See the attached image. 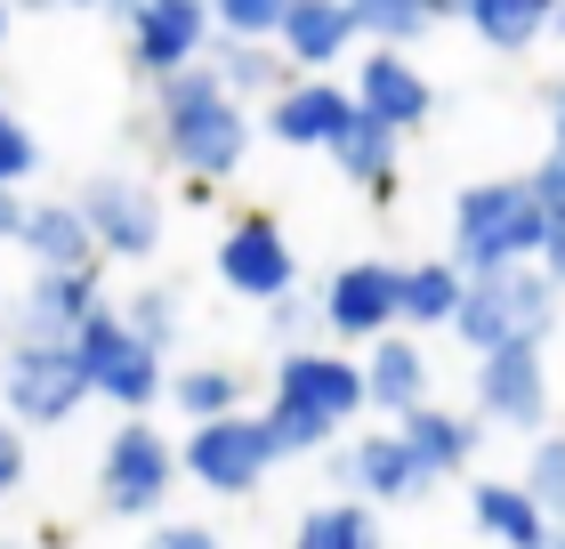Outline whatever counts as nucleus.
<instances>
[{"mask_svg": "<svg viewBox=\"0 0 565 549\" xmlns=\"http://www.w3.org/2000/svg\"><path fill=\"white\" fill-rule=\"evenodd\" d=\"M550 251V211L533 187H477L460 194V258L477 275H509V258Z\"/></svg>", "mask_w": 565, "mask_h": 549, "instance_id": "nucleus-1", "label": "nucleus"}, {"mask_svg": "<svg viewBox=\"0 0 565 549\" xmlns=\"http://www.w3.org/2000/svg\"><path fill=\"white\" fill-rule=\"evenodd\" d=\"M533 331H550V283L542 275H484L469 299H460V339L484 356L501 348H533Z\"/></svg>", "mask_w": 565, "mask_h": 549, "instance_id": "nucleus-2", "label": "nucleus"}, {"mask_svg": "<svg viewBox=\"0 0 565 549\" xmlns=\"http://www.w3.org/2000/svg\"><path fill=\"white\" fill-rule=\"evenodd\" d=\"M170 154L194 170H226L243 154V122L211 73H178L170 82Z\"/></svg>", "mask_w": 565, "mask_h": 549, "instance_id": "nucleus-3", "label": "nucleus"}, {"mask_svg": "<svg viewBox=\"0 0 565 549\" xmlns=\"http://www.w3.org/2000/svg\"><path fill=\"white\" fill-rule=\"evenodd\" d=\"M73 356H82V372L106 388V397H121V404H146L153 397V348H146V331H121L106 316H89L82 331H73Z\"/></svg>", "mask_w": 565, "mask_h": 549, "instance_id": "nucleus-4", "label": "nucleus"}, {"mask_svg": "<svg viewBox=\"0 0 565 549\" xmlns=\"http://www.w3.org/2000/svg\"><path fill=\"white\" fill-rule=\"evenodd\" d=\"M82 388H89L82 356H73V348H49V339H33V348L9 363V404L24 412V421H65Z\"/></svg>", "mask_w": 565, "mask_h": 549, "instance_id": "nucleus-5", "label": "nucleus"}, {"mask_svg": "<svg viewBox=\"0 0 565 549\" xmlns=\"http://www.w3.org/2000/svg\"><path fill=\"white\" fill-rule=\"evenodd\" d=\"M275 461V436L259 421H218V429H202L194 436V477L202 485H218V493H243V485H259V468Z\"/></svg>", "mask_w": 565, "mask_h": 549, "instance_id": "nucleus-6", "label": "nucleus"}, {"mask_svg": "<svg viewBox=\"0 0 565 549\" xmlns=\"http://www.w3.org/2000/svg\"><path fill=\"white\" fill-rule=\"evenodd\" d=\"M372 397V380H355L348 363H331V356H291L282 363V404H307L316 421H340V412H355Z\"/></svg>", "mask_w": 565, "mask_h": 549, "instance_id": "nucleus-7", "label": "nucleus"}, {"mask_svg": "<svg viewBox=\"0 0 565 549\" xmlns=\"http://www.w3.org/2000/svg\"><path fill=\"white\" fill-rule=\"evenodd\" d=\"M162 477H170L162 436H153V429H121L114 436V461H106V502L114 509H146L153 493H162Z\"/></svg>", "mask_w": 565, "mask_h": 549, "instance_id": "nucleus-8", "label": "nucleus"}, {"mask_svg": "<svg viewBox=\"0 0 565 549\" xmlns=\"http://www.w3.org/2000/svg\"><path fill=\"white\" fill-rule=\"evenodd\" d=\"M218 267H226V283L235 292H282L291 283V251H282V234L275 226H235L226 234V251H218Z\"/></svg>", "mask_w": 565, "mask_h": 549, "instance_id": "nucleus-9", "label": "nucleus"}, {"mask_svg": "<svg viewBox=\"0 0 565 549\" xmlns=\"http://www.w3.org/2000/svg\"><path fill=\"white\" fill-rule=\"evenodd\" d=\"M404 307V283L388 267H348L340 283H331V324L340 331H380Z\"/></svg>", "mask_w": 565, "mask_h": 549, "instance_id": "nucleus-10", "label": "nucleus"}, {"mask_svg": "<svg viewBox=\"0 0 565 549\" xmlns=\"http://www.w3.org/2000/svg\"><path fill=\"white\" fill-rule=\"evenodd\" d=\"M484 412H501V421H533L542 412V356L533 348H501V356H484Z\"/></svg>", "mask_w": 565, "mask_h": 549, "instance_id": "nucleus-11", "label": "nucleus"}, {"mask_svg": "<svg viewBox=\"0 0 565 549\" xmlns=\"http://www.w3.org/2000/svg\"><path fill=\"white\" fill-rule=\"evenodd\" d=\"M89 234H106L114 251H153V202L138 187H121V178H106V187H89Z\"/></svg>", "mask_w": 565, "mask_h": 549, "instance_id": "nucleus-12", "label": "nucleus"}, {"mask_svg": "<svg viewBox=\"0 0 565 549\" xmlns=\"http://www.w3.org/2000/svg\"><path fill=\"white\" fill-rule=\"evenodd\" d=\"M348 97L340 89H291V97H275V129L291 146H340L348 138Z\"/></svg>", "mask_w": 565, "mask_h": 549, "instance_id": "nucleus-13", "label": "nucleus"}, {"mask_svg": "<svg viewBox=\"0 0 565 549\" xmlns=\"http://www.w3.org/2000/svg\"><path fill=\"white\" fill-rule=\"evenodd\" d=\"M364 114H380L388 129L420 122V114H428V82H420L404 57H372V65H364Z\"/></svg>", "mask_w": 565, "mask_h": 549, "instance_id": "nucleus-14", "label": "nucleus"}, {"mask_svg": "<svg viewBox=\"0 0 565 549\" xmlns=\"http://www.w3.org/2000/svg\"><path fill=\"white\" fill-rule=\"evenodd\" d=\"M202 41V9H186V0H162V9H138V57L153 73H170L186 49Z\"/></svg>", "mask_w": 565, "mask_h": 549, "instance_id": "nucleus-15", "label": "nucleus"}, {"mask_svg": "<svg viewBox=\"0 0 565 549\" xmlns=\"http://www.w3.org/2000/svg\"><path fill=\"white\" fill-rule=\"evenodd\" d=\"M420 380H428L420 348H404V339H380V356H372V404H396L404 421H413V412H420Z\"/></svg>", "mask_w": 565, "mask_h": 549, "instance_id": "nucleus-16", "label": "nucleus"}, {"mask_svg": "<svg viewBox=\"0 0 565 549\" xmlns=\"http://www.w3.org/2000/svg\"><path fill=\"white\" fill-rule=\"evenodd\" d=\"M355 24H364V9H331V0H316V9H282V41H291L299 57H331Z\"/></svg>", "mask_w": 565, "mask_h": 549, "instance_id": "nucleus-17", "label": "nucleus"}, {"mask_svg": "<svg viewBox=\"0 0 565 549\" xmlns=\"http://www.w3.org/2000/svg\"><path fill=\"white\" fill-rule=\"evenodd\" d=\"M340 477H355V485H372V493H404L420 477V461L404 453L396 436H372V444H355V453L340 461Z\"/></svg>", "mask_w": 565, "mask_h": 549, "instance_id": "nucleus-18", "label": "nucleus"}, {"mask_svg": "<svg viewBox=\"0 0 565 549\" xmlns=\"http://www.w3.org/2000/svg\"><path fill=\"white\" fill-rule=\"evenodd\" d=\"M477 517H484V526H493L501 541H518V549H542V509H533V493L477 485Z\"/></svg>", "mask_w": 565, "mask_h": 549, "instance_id": "nucleus-19", "label": "nucleus"}, {"mask_svg": "<svg viewBox=\"0 0 565 549\" xmlns=\"http://www.w3.org/2000/svg\"><path fill=\"white\" fill-rule=\"evenodd\" d=\"M89 316H97V307H89V267H73V275H41V283H33V324H41V331H57V324L82 331Z\"/></svg>", "mask_w": 565, "mask_h": 549, "instance_id": "nucleus-20", "label": "nucleus"}, {"mask_svg": "<svg viewBox=\"0 0 565 549\" xmlns=\"http://www.w3.org/2000/svg\"><path fill=\"white\" fill-rule=\"evenodd\" d=\"M24 243L49 258V275H73V267H82V251H89V219H73V211H33Z\"/></svg>", "mask_w": 565, "mask_h": 549, "instance_id": "nucleus-21", "label": "nucleus"}, {"mask_svg": "<svg viewBox=\"0 0 565 549\" xmlns=\"http://www.w3.org/2000/svg\"><path fill=\"white\" fill-rule=\"evenodd\" d=\"M404 453H413L420 461V477H428V468H452L460 453H469V429H460V421H445V412H413V421H404Z\"/></svg>", "mask_w": 565, "mask_h": 549, "instance_id": "nucleus-22", "label": "nucleus"}, {"mask_svg": "<svg viewBox=\"0 0 565 549\" xmlns=\"http://www.w3.org/2000/svg\"><path fill=\"white\" fill-rule=\"evenodd\" d=\"M331 154H340L355 178H380V170H388V154H396V138H388V122H380V114H355L348 138L331 146Z\"/></svg>", "mask_w": 565, "mask_h": 549, "instance_id": "nucleus-23", "label": "nucleus"}, {"mask_svg": "<svg viewBox=\"0 0 565 549\" xmlns=\"http://www.w3.org/2000/svg\"><path fill=\"white\" fill-rule=\"evenodd\" d=\"M469 17H477V33H484V41H509V49L542 33V0H477Z\"/></svg>", "mask_w": 565, "mask_h": 549, "instance_id": "nucleus-24", "label": "nucleus"}, {"mask_svg": "<svg viewBox=\"0 0 565 549\" xmlns=\"http://www.w3.org/2000/svg\"><path fill=\"white\" fill-rule=\"evenodd\" d=\"M299 549H372V517L364 509H323L299 526Z\"/></svg>", "mask_w": 565, "mask_h": 549, "instance_id": "nucleus-25", "label": "nucleus"}, {"mask_svg": "<svg viewBox=\"0 0 565 549\" xmlns=\"http://www.w3.org/2000/svg\"><path fill=\"white\" fill-rule=\"evenodd\" d=\"M404 316H460V292H452V275H445V267H420V275H404Z\"/></svg>", "mask_w": 565, "mask_h": 549, "instance_id": "nucleus-26", "label": "nucleus"}, {"mask_svg": "<svg viewBox=\"0 0 565 549\" xmlns=\"http://www.w3.org/2000/svg\"><path fill=\"white\" fill-rule=\"evenodd\" d=\"M178 404H186V412H202V421L218 429V412L235 404V380H226V372H186V388H178ZM226 421H235V412H226Z\"/></svg>", "mask_w": 565, "mask_h": 549, "instance_id": "nucleus-27", "label": "nucleus"}, {"mask_svg": "<svg viewBox=\"0 0 565 549\" xmlns=\"http://www.w3.org/2000/svg\"><path fill=\"white\" fill-rule=\"evenodd\" d=\"M542 502H550V509L565 517V436L533 453V509H542Z\"/></svg>", "mask_w": 565, "mask_h": 549, "instance_id": "nucleus-28", "label": "nucleus"}, {"mask_svg": "<svg viewBox=\"0 0 565 549\" xmlns=\"http://www.w3.org/2000/svg\"><path fill=\"white\" fill-rule=\"evenodd\" d=\"M331 421H316V412H307V404H275V421H267V436H275V453H282V444H316Z\"/></svg>", "mask_w": 565, "mask_h": 549, "instance_id": "nucleus-29", "label": "nucleus"}, {"mask_svg": "<svg viewBox=\"0 0 565 549\" xmlns=\"http://www.w3.org/2000/svg\"><path fill=\"white\" fill-rule=\"evenodd\" d=\"M364 24H372V33H396V41H404V33H420L428 17H420V9H404V0H372Z\"/></svg>", "mask_w": 565, "mask_h": 549, "instance_id": "nucleus-30", "label": "nucleus"}, {"mask_svg": "<svg viewBox=\"0 0 565 549\" xmlns=\"http://www.w3.org/2000/svg\"><path fill=\"white\" fill-rule=\"evenodd\" d=\"M267 24H282L275 0H226V33H267Z\"/></svg>", "mask_w": 565, "mask_h": 549, "instance_id": "nucleus-31", "label": "nucleus"}, {"mask_svg": "<svg viewBox=\"0 0 565 549\" xmlns=\"http://www.w3.org/2000/svg\"><path fill=\"white\" fill-rule=\"evenodd\" d=\"M17 170H33V138H24V129L0 114V178H17Z\"/></svg>", "mask_w": 565, "mask_h": 549, "instance_id": "nucleus-32", "label": "nucleus"}, {"mask_svg": "<svg viewBox=\"0 0 565 549\" xmlns=\"http://www.w3.org/2000/svg\"><path fill=\"white\" fill-rule=\"evenodd\" d=\"M533 194H542V211H550V226H557V219H565V154H557V162H542Z\"/></svg>", "mask_w": 565, "mask_h": 549, "instance_id": "nucleus-33", "label": "nucleus"}, {"mask_svg": "<svg viewBox=\"0 0 565 549\" xmlns=\"http://www.w3.org/2000/svg\"><path fill=\"white\" fill-rule=\"evenodd\" d=\"M146 549H218V541L202 534V526H162V534H153Z\"/></svg>", "mask_w": 565, "mask_h": 549, "instance_id": "nucleus-34", "label": "nucleus"}, {"mask_svg": "<svg viewBox=\"0 0 565 549\" xmlns=\"http://www.w3.org/2000/svg\"><path fill=\"white\" fill-rule=\"evenodd\" d=\"M138 324H146V348H153V339H162V324H170V299L146 292V299H138Z\"/></svg>", "mask_w": 565, "mask_h": 549, "instance_id": "nucleus-35", "label": "nucleus"}, {"mask_svg": "<svg viewBox=\"0 0 565 549\" xmlns=\"http://www.w3.org/2000/svg\"><path fill=\"white\" fill-rule=\"evenodd\" d=\"M226 73H235V82H275L267 57H250V49H235V57H226Z\"/></svg>", "mask_w": 565, "mask_h": 549, "instance_id": "nucleus-36", "label": "nucleus"}, {"mask_svg": "<svg viewBox=\"0 0 565 549\" xmlns=\"http://www.w3.org/2000/svg\"><path fill=\"white\" fill-rule=\"evenodd\" d=\"M17 461H24V453H17V436L0 429V485H17Z\"/></svg>", "mask_w": 565, "mask_h": 549, "instance_id": "nucleus-37", "label": "nucleus"}, {"mask_svg": "<svg viewBox=\"0 0 565 549\" xmlns=\"http://www.w3.org/2000/svg\"><path fill=\"white\" fill-rule=\"evenodd\" d=\"M24 226H33V219H24V211H17V202H9V194H0V234H24Z\"/></svg>", "mask_w": 565, "mask_h": 549, "instance_id": "nucleus-38", "label": "nucleus"}, {"mask_svg": "<svg viewBox=\"0 0 565 549\" xmlns=\"http://www.w3.org/2000/svg\"><path fill=\"white\" fill-rule=\"evenodd\" d=\"M550 267H557V275H565V219H557V226H550Z\"/></svg>", "mask_w": 565, "mask_h": 549, "instance_id": "nucleus-39", "label": "nucleus"}, {"mask_svg": "<svg viewBox=\"0 0 565 549\" xmlns=\"http://www.w3.org/2000/svg\"><path fill=\"white\" fill-rule=\"evenodd\" d=\"M557 154H565V89H557Z\"/></svg>", "mask_w": 565, "mask_h": 549, "instance_id": "nucleus-40", "label": "nucleus"}, {"mask_svg": "<svg viewBox=\"0 0 565 549\" xmlns=\"http://www.w3.org/2000/svg\"><path fill=\"white\" fill-rule=\"evenodd\" d=\"M557 549H565V541H557Z\"/></svg>", "mask_w": 565, "mask_h": 549, "instance_id": "nucleus-41", "label": "nucleus"}]
</instances>
